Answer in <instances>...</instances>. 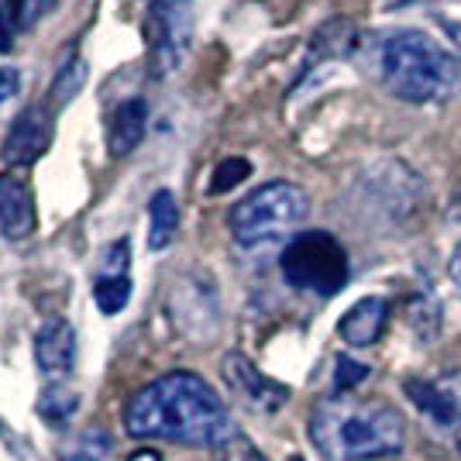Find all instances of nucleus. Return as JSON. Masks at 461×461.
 Segmentation results:
<instances>
[{
	"mask_svg": "<svg viewBox=\"0 0 461 461\" xmlns=\"http://www.w3.org/2000/svg\"><path fill=\"white\" fill-rule=\"evenodd\" d=\"M124 427L131 438H158L186 447H224L238 438L224 400L193 372H169L138 389L124 406Z\"/></svg>",
	"mask_w": 461,
	"mask_h": 461,
	"instance_id": "f257e3e1",
	"label": "nucleus"
},
{
	"mask_svg": "<svg viewBox=\"0 0 461 461\" xmlns=\"http://www.w3.org/2000/svg\"><path fill=\"white\" fill-rule=\"evenodd\" d=\"M310 441L327 461L393 458L406 444V420L385 400L330 396L310 413Z\"/></svg>",
	"mask_w": 461,
	"mask_h": 461,
	"instance_id": "f03ea898",
	"label": "nucleus"
},
{
	"mask_svg": "<svg viewBox=\"0 0 461 461\" xmlns=\"http://www.w3.org/2000/svg\"><path fill=\"white\" fill-rule=\"evenodd\" d=\"M375 77L406 104H441L458 90L461 62L441 41L400 28L375 41Z\"/></svg>",
	"mask_w": 461,
	"mask_h": 461,
	"instance_id": "7ed1b4c3",
	"label": "nucleus"
},
{
	"mask_svg": "<svg viewBox=\"0 0 461 461\" xmlns=\"http://www.w3.org/2000/svg\"><path fill=\"white\" fill-rule=\"evenodd\" d=\"M310 196L303 186L276 179L258 190H251L245 200L230 207L228 228L241 249H262L272 241H283L307 221Z\"/></svg>",
	"mask_w": 461,
	"mask_h": 461,
	"instance_id": "20e7f679",
	"label": "nucleus"
},
{
	"mask_svg": "<svg viewBox=\"0 0 461 461\" xmlns=\"http://www.w3.org/2000/svg\"><path fill=\"white\" fill-rule=\"evenodd\" d=\"M348 251L327 230H303L283 251V279L300 293L334 296L348 286Z\"/></svg>",
	"mask_w": 461,
	"mask_h": 461,
	"instance_id": "39448f33",
	"label": "nucleus"
},
{
	"mask_svg": "<svg viewBox=\"0 0 461 461\" xmlns=\"http://www.w3.org/2000/svg\"><path fill=\"white\" fill-rule=\"evenodd\" d=\"M193 4L190 0H152L145 14V39H149V66L152 77H169L190 49Z\"/></svg>",
	"mask_w": 461,
	"mask_h": 461,
	"instance_id": "423d86ee",
	"label": "nucleus"
},
{
	"mask_svg": "<svg viewBox=\"0 0 461 461\" xmlns=\"http://www.w3.org/2000/svg\"><path fill=\"white\" fill-rule=\"evenodd\" d=\"M403 393L423 420L434 423L441 434L461 430V372H451L444 379H406Z\"/></svg>",
	"mask_w": 461,
	"mask_h": 461,
	"instance_id": "0eeeda50",
	"label": "nucleus"
},
{
	"mask_svg": "<svg viewBox=\"0 0 461 461\" xmlns=\"http://www.w3.org/2000/svg\"><path fill=\"white\" fill-rule=\"evenodd\" d=\"M49 145H52V111L45 104H32L11 121V131L4 141V158L11 166H32L45 155Z\"/></svg>",
	"mask_w": 461,
	"mask_h": 461,
	"instance_id": "6e6552de",
	"label": "nucleus"
},
{
	"mask_svg": "<svg viewBox=\"0 0 461 461\" xmlns=\"http://www.w3.org/2000/svg\"><path fill=\"white\" fill-rule=\"evenodd\" d=\"M224 379L228 385L255 410H279L289 400V389L266 379L258 368L251 366L245 355H228L224 358Z\"/></svg>",
	"mask_w": 461,
	"mask_h": 461,
	"instance_id": "1a4fd4ad",
	"label": "nucleus"
},
{
	"mask_svg": "<svg viewBox=\"0 0 461 461\" xmlns=\"http://www.w3.org/2000/svg\"><path fill=\"white\" fill-rule=\"evenodd\" d=\"M39 228V211L28 183L14 173L0 176V230L11 241H24Z\"/></svg>",
	"mask_w": 461,
	"mask_h": 461,
	"instance_id": "9d476101",
	"label": "nucleus"
},
{
	"mask_svg": "<svg viewBox=\"0 0 461 461\" xmlns=\"http://www.w3.org/2000/svg\"><path fill=\"white\" fill-rule=\"evenodd\" d=\"M35 362L45 375H66L77 362V330L69 321L52 317L35 334Z\"/></svg>",
	"mask_w": 461,
	"mask_h": 461,
	"instance_id": "9b49d317",
	"label": "nucleus"
},
{
	"mask_svg": "<svg viewBox=\"0 0 461 461\" xmlns=\"http://www.w3.org/2000/svg\"><path fill=\"white\" fill-rule=\"evenodd\" d=\"M385 324H389V300H383V296H366V300H358L341 317L338 334L351 348H368L383 338Z\"/></svg>",
	"mask_w": 461,
	"mask_h": 461,
	"instance_id": "f8f14e48",
	"label": "nucleus"
},
{
	"mask_svg": "<svg viewBox=\"0 0 461 461\" xmlns=\"http://www.w3.org/2000/svg\"><path fill=\"white\" fill-rule=\"evenodd\" d=\"M149 131V104L141 96H128L114 107L107 121V149L111 155H131Z\"/></svg>",
	"mask_w": 461,
	"mask_h": 461,
	"instance_id": "ddd939ff",
	"label": "nucleus"
},
{
	"mask_svg": "<svg viewBox=\"0 0 461 461\" xmlns=\"http://www.w3.org/2000/svg\"><path fill=\"white\" fill-rule=\"evenodd\" d=\"M59 0H4L0 11V49H7L18 35H28L49 11H56Z\"/></svg>",
	"mask_w": 461,
	"mask_h": 461,
	"instance_id": "4468645a",
	"label": "nucleus"
},
{
	"mask_svg": "<svg viewBox=\"0 0 461 461\" xmlns=\"http://www.w3.org/2000/svg\"><path fill=\"white\" fill-rule=\"evenodd\" d=\"M179 228V203H176L173 190H158L149 200V249L162 251L169 249Z\"/></svg>",
	"mask_w": 461,
	"mask_h": 461,
	"instance_id": "2eb2a0df",
	"label": "nucleus"
},
{
	"mask_svg": "<svg viewBox=\"0 0 461 461\" xmlns=\"http://www.w3.org/2000/svg\"><path fill=\"white\" fill-rule=\"evenodd\" d=\"M94 300H96V307H100V313L114 317V313H121V310L128 307V300H131V279H128V276H96Z\"/></svg>",
	"mask_w": 461,
	"mask_h": 461,
	"instance_id": "dca6fc26",
	"label": "nucleus"
},
{
	"mask_svg": "<svg viewBox=\"0 0 461 461\" xmlns=\"http://www.w3.org/2000/svg\"><path fill=\"white\" fill-rule=\"evenodd\" d=\"M83 83H86V66H83V59H73L69 66H62L56 73V83H52V90H49V94H52V104H56V107H66V104L79 94Z\"/></svg>",
	"mask_w": 461,
	"mask_h": 461,
	"instance_id": "f3484780",
	"label": "nucleus"
},
{
	"mask_svg": "<svg viewBox=\"0 0 461 461\" xmlns=\"http://www.w3.org/2000/svg\"><path fill=\"white\" fill-rule=\"evenodd\" d=\"M73 410H77V396L73 393H66V389H45L39 400V413L45 417L49 423H66L73 417Z\"/></svg>",
	"mask_w": 461,
	"mask_h": 461,
	"instance_id": "a211bd4d",
	"label": "nucleus"
},
{
	"mask_svg": "<svg viewBox=\"0 0 461 461\" xmlns=\"http://www.w3.org/2000/svg\"><path fill=\"white\" fill-rule=\"evenodd\" d=\"M251 176V166L249 158H224L221 166H217V173L211 179V193H228L234 190L238 183H245Z\"/></svg>",
	"mask_w": 461,
	"mask_h": 461,
	"instance_id": "6ab92c4d",
	"label": "nucleus"
},
{
	"mask_svg": "<svg viewBox=\"0 0 461 461\" xmlns=\"http://www.w3.org/2000/svg\"><path fill=\"white\" fill-rule=\"evenodd\" d=\"M107 434H100V430H86L83 438H79L66 455L59 461H104V455H107Z\"/></svg>",
	"mask_w": 461,
	"mask_h": 461,
	"instance_id": "aec40b11",
	"label": "nucleus"
},
{
	"mask_svg": "<svg viewBox=\"0 0 461 461\" xmlns=\"http://www.w3.org/2000/svg\"><path fill=\"white\" fill-rule=\"evenodd\" d=\"M366 375H368V366L341 355V358H338V368H334V396H348L355 385L366 383Z\"/></svg>",
	"mask_w": 461,
	"mask_h": 461,
	"instance_id": "412c9836",
	"label": "nucleus"
},
{
	"mask_svg": "<svg viewBox=\"0 0 461 461\" xmlns=\"http://www.w3.org/2000/svg\"><path fill=\"white\" fill-rule=\"evenodd\" d=\"M128 262H131V245H128V238H121L104 251L100 276H128Z\"/></svg>",
	"mask_w": 461,
	"mask_h": 461,
	"instance_id": "4be33fe9",
	"label": "nucleus"
},
{
	"mask_svg": "<svg viewBox=\"0 0 461 461\" xmlns=\"http://www.w3.org/2000/svg\"><path fill=\"white\" fill-rule=\"evenodd\" d=\"M217 451H221V461H266L249 441H245V438H241V434H238L234 441L224 444V447H217Z\"/></svg>",
	"mask_w": 461,
	"mask_h": 461,
	"instance_id": "5701e85b",
	"label": "nucleus"
},
{
	"mask_svg": "<svg viewBox=\"0 0 461 461\" xmlns=\"http://www.w3.org/2000/svg\"><path fill=\"white\" fill-rule=\"evenodd\" d=\"M18 90H21V73L14 66H4L0 69V104H7Z\"/></svg>",
	"mask_w": 461,
	"mask_h": 461,
	"instance_id": "b1692460",
	"label": "nucleus"
},
{
	"mask_svg": "<svg viewBox=\"0 0 461 461\" xmlns=\"http://www.w3.org/2000/svg\"><path fill=\"white\" fill-rule=\"evenodd\" d=\"M447 272H451V279L461 286V245L455 251H451V262H447Z\"/></svg>",
	"mask_w": 461,
	"mask_h": 461,
	"instance_id": "393cba45",
	"label": "nucleus"
},
{
	"mask_svg": "<svg viewBox=\"0 0 461 461\" xmlns=\"http://www.w3.org/2000/svg\"><path fill=\"white\" fill-rule=\"evenodd\" d=\"M128 461H162V455H158V451H152V447H145V451H135Z\"/></svg>",
	"mask_w": 461,
	"mask_h": 461,
	"instance_id": "a878e982",
	"label": "nucleus"
}]
</instances>
